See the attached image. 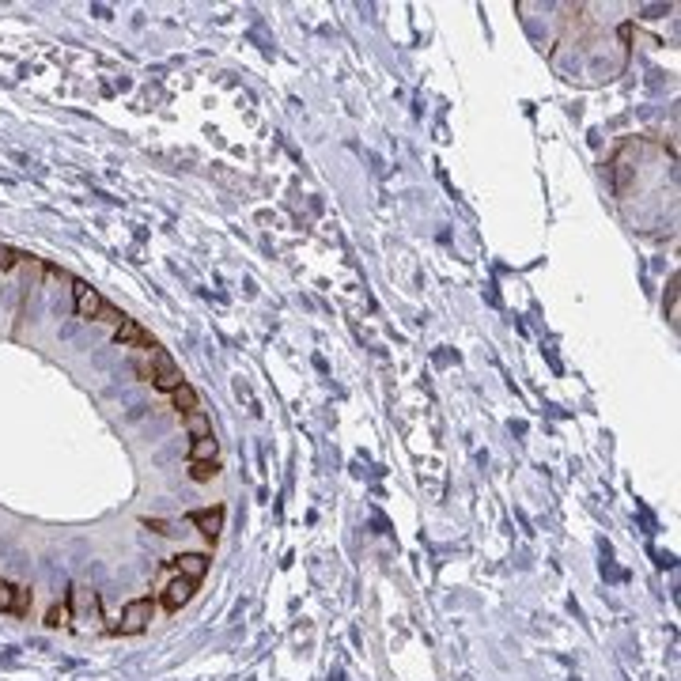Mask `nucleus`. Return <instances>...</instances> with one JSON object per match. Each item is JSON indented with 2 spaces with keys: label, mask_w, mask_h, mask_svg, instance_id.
<instances>
[{
  "label": "nucleus",
  "mask_w": 681,
  "mask_h": 681,
  "mask_svg": "<svg viewBox=\"0 0 681 681\" xmlns=\"http://www.w3.org/2000/svg\"><path fill=\"white\" fill-rule=\"evenodd\" d=\"M152 382H155V386H160V390H167V394H171V390H178L182 386V371H178V363H174L171 360V352H167V349H160V344H155V349H152Z\"/></svg>",
  "instance_id": "f257e3e1"
},
{
  "label": "nucleus",
  "mask_w": 681,
  "mask_h": 681,
  "mask_svg": "<svg viewBox=\"0 0 681 681\" xmlns=\"http://www.w3.org/2000/svg\"><path fill=\"white\" fill-rule=\"evenodd\" d=\"M152 613H155L152 598H133V602L125 605V613H121L118 632H125V636H136V632H144L148 621H152Z\"/></svg>",
  "instance_id": "f03ea898"
},
{
  "label": "nucleus",
  "mask_w": 681,
  "mask_h": 681,
  "mask_svg": "<svg viewBox=\"0 0 681 681\" xmlns=\"http://www.w3.org/2000/svg\"><path fill=\"white\" fill-rule=\"evenodd\" d=\"M114 341L121 344V349H148V352L155 349L152 333H148L141 322H133V318H125V322L118 325V330H114Z\"/></svg>",
  "instance_id": "7ed1b4c3"
},
{
  "label": "nucleus",
  "mask_w": 681,
  "mask_h": 681,
  "mask_svg": "<svg viewBox=\"0 0 681 681\" xmlns=\"http://www.w3.org/2000/svg\"><path fill=\"white\" fill-rule=\"evenodd\" d=\"M72 292H76V314L80 318H99V311H102V295H99V288H91L87 281H76L72 284Z\"/></svg>",
  "instance_id": "20e7f679"
},
{
  "label": "nucleus",
  "mask_w": 681,
  "mask_h": 681,
  "mask_svg": "<svg viewBox=\"0 0 681 681\" xmlns=\"http://www.w3.org/2000/svg\"><path fill=\"white\" fill-rule=\"evenodd\" d=\"M31 610V591L0 580V613H27Z\"/></svg>",
  "instance_id": "39448f33"
},
{
  "label": "nucleus",
  "mask_w": 681,
  "mask_h": 681,
  "mask_svg": "<svg viewBox=\"0 0 681 681\" xmlns=\"http://www.w3.org/2000/svg\"><path fill=\"white\" fill-rule=\"evenodd\" d=\"M193 580H185V575H178V580H171L163 587V610H178V605H185L190 602V594H193Z\"/></svg>",
  "instance_id": "423d86ee"
},
{
  "label": "nucleus",
  "mask_w": 681,
  "mask_h": 681,
  "mask_svg": "<svg viewBox=\"0 0 681 681\" xmlns=\"http://www.w3.org/2000/svg\"><path fill=\"white\" fill-rule=\"evenodd\" d=\"M174 568H178V575L197 583L201 575L209 572V556H204V553H182V556H174Z\"/></svg>",
  "instance_id": "0eeeda50"
},
{
  "label": "nucleus",
  "mask_w": 681,
  "mask_h": 681,
  "mask_svg": "<svg viewBox=\"0 0 681 681\" xmlns=\"http://www.w3.org/2000/svg\"><path fill=\"white\" fill-rule=\"evenodd\" d=\"M193 522L201 526L204 538L216 541L220 538V526H223V507H212V511H193Z\"/></svg>",
  "instance_id": "6e6552de"
},
{
  "label": "nucleus",
  "mask_w": 681,
  "mask_h": 681,
  "mask_svg": "<svg viewBox=\"0 0 681 681\" xmlns=\"http://www.w3.org/2000/svg\"><path fill=\"white\" fill-rule=\"evenodd\" d=\"M185 432H190L193 440H209V435H212V421L201 413V409H193V413H185Z\"/></svg>",
  "instance_id": "1a4fd4ad"
},
{
  "label": "nucleus",
  "mask_w": 681,
  "mask_h": 681,
  "mask_svg": "<svg viewBox=\"0 0 681 681\" xmlns=\"http://www.w3.org/2000/svg\"><path fill=\"white\" fill-rule=\"evenodd\" d=\"M171 401H174V409H182V413H193V409H197V390H193L190 382H182L178 390H171Z\"/></svg>",
  "instance_id": "9d476101"
},
{
  "label": "nucleus",
  "mask_w": 681,
  "mask_h": 681,
  "mask_svg": "<svg viewBox=\"0 0 681 681\" xmlns=\"http://www.w3.org/2000/svg\"><path fill=\"white\" fill-rule=\"evenodd\" d=\"M190 462H216V440H193L190 447Z\"/></svg>",
  "instance_id": "9b49d317"
},
{
  "label": "nucleus",
  "mask_w": 681,
  "mask_h": 681,
  "mask_svg": "<svg viewBox=\"0 0 681 681\" xmlns=\"http://www.w3.org/2000/svg\"><path fill=\"white\" fill-rule=\"evenodd\" d=\"M220 473V462H190V477L193 481H212Z\"/></svg>",
  "instance_id": "f8f14e48"
},
{
  "label": "nucleus",
  "mask_w": 681,
  "mask_h": 681,
  "mask_svg": "<svg viewBox=\"0 0 681 681\" xmlns=\"http://www.w3.org/2000/svg\"><path fill=\"white\" fill-rule=\"evenodd\" d=\"M99 322H110V325H114V330H118V325H121V322H125V314H121V311H118V307H110V303H102V311H99Z\"/></svg>",
  "instance_id": "ddd939ff"
},
{
  "label": "nucleus",
  "mask_w": 681,
  "mask_h": 681,
  "mask_svg": "<svg viewBox=\"0 0 681 681\" xmlns=\"http://www.w3.org/2000/svg\"><path fill=\"white\" fill-rule=\"evenodd\" d=\"M45 624H50V629H61V624H69V610H64V605H53L50 617H45Z\"/></svg>",
  "instance_id": "4468645a"
},
{
  "label": "nucleus",
  "mask_w": 681,
  "mask_h": 681,
  "mask_svg": "<svg viewBox=\"0 0 681 681\" xmlns=\"http://www.w3.org/2000/svg\"><path fill=\"white\" fill-rule=\"evenodd\" d=\"M20 258L23 254H15L12 246H0V269H15V265H20Z\"/></svg>",
  "instance_id": "2eb2a0df"
},
{
  "label": "nucleus",
  "mask_w": 681,
  "mask_h": 681,
  "mask_svg": "<svg viewBox=\"0 0 681 681\" xmlns=\"http://www.w3.org/2000/svg\"><path fill=\"white\" fill-rule=\"evenodd\" d=\"M148 526H152V530H160V534H174V530H171V522H160V519H148Z\"/></svg>",
  "instance_id": "dca6fc26"
}]
</instances>
